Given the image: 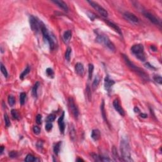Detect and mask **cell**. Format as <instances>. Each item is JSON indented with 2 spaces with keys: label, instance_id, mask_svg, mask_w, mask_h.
Masks as SVG:
<instances>
[{
  "label": "cell",
  "instance_id": "12",
  "mask_svg": "<svg viewBox=\"0 0 162 162\" xmlns=\"http://www.w3.org/2000/svg\"><path fill=\"white\" fill-rule=\"evenodd\" d=\"M115 81L111 79L109 76H106L105 79V84H104L105 89L108 91V92H110L111 88L115 84Z\"/></svg>",
  "mask_w": 162,
  "mask_h": 162
},
{
  "label": "cell",
  "instance_id": "36",
  "mask_svg": "<svg viewBox=\"0 0 162 162\" xmlns=\"http://www.w3.org/2000/svg\"><path fill=\"white\" fill-rule=\"evenodd\" d=\"M153 79L159 84L161 85L162 84V78L160 75H155L153 77Z\"/></svg>",
  "mask_w": 162,
  "mask_h": 162
},
{
  "label": "cell",
  "instance_id": "21",
  "mask_svg": "<svg viewBox=\"0 0 162 162\" xmlns=\"http://www.w3.org/2000/svg\"><path fill=\"white\" fill-rule=\"evenodd\" d=\"M30 67H29V66H27V67L25 68V69L23 71V72H22V74L20 75V79H22V80L24 79L25 76L29 74V73H30Z\"/></svg>",
  "mask_w": 162,
  "mask_h": 162
},
{
  "label": "cell",
  "instance_id": "13",
  "mask_svg": "<svg viewBox=\"0 0 162 162\" xmlns=\"http://www.w3.org/2000/svg\"><path fill=\"white\" fill-rule=\"evenodd\" d=\"M113 105L114 108L115 109V110H116V111H117L121 116H123L125 115V111H124L123 109L122 108V107L120 106V103L118 102V100H115L113 101Z\"/></svg>",
  "mask_w": 162,
  "mask_h": 162
},
{
  "label": "cell",
  "instance_id": "34",
  "mask_svg": "<svg viewBox=\"0 0 162 162\" xmlns=\"http://www.w3.org/2000/svg\"><path fill=\"white\" fill-rule=\"evenodd\" d=\"M1 71L2 74L4 75V76H5V77L7 78L8 77V72H7V69H6V68H5V66L3 65V63H1Z\"/></svg>",
  "mask_w": 162,
  "mask_h": 162
},
{
  "label": "cell",
  "instance_id": "24",
  "mask_svg": "<svg viewBox=\"0 0 162 162\" xmlns=\"http://www.w3.org/2000/svg\"><path fill=\"white\" fill-rule=\"evenodd\" d=\"M76 135V132L75 130V128L74 127V126L72 125H70V139L72 141L74 140V139L75 138Z\"/></svg>",
  "mask_w": 162,
  "mask_h": 162
},
{
  "label": "cell",
  "instance_id": "31",
  "mask_svg": "<svg viewBox=\"0 0 162 162\" xmlns=\"http://www.w3.org/2000/svg\"><path fill=\"white\" fill-rule=\"evenodd\" d=\"M93 71H94V65L93 64H89V79L91 80L92 79V76H93Z\"/></svg>",
  "mask_w": 162,
  "mask_h": 162
},
{
  "label": "cell",
  "instance_id": "20",
  "mask_svg": "<svg viewBox=\"0 0 162 162\" xmlns=\"http://www.w3.org/2000/svg\"><path fill=\"white\" fill-rule=\"evenodd\" d=\"M61 145V142L59 141L57 143H56L53 146V151L56 155H58L60 151Z\"/></svg>",
  "mask_w": 162,
  "mask_h": 162
},
{
  "label": "cell",
  "instance_id": "8",
  "mask_svg": "<svg viewBox=\"0 0 162 162\" xmlns=\"http://www.w3.org/2000/svg\"><path fill=\"white\" fill-rule=\"evenodd\" d=\"M88 3H89L91 7H93V8H94L95 10H96V11L101 15V16H103V17H108V12H107L105 8H103L101 6H100L99 4H98L97 3H95V2L94 1H88Z\"/></svg>",
  "mask_w": 162,
  "mask_h": 162
},
{
  "label": "cell",
  "instance_id": "15",
  "mask_svg": "<svg viewBox=\"0 0 162 162\" xmlns=\"http://www.w3.org/2000/svg\"><path fill=\"white\" fill-rule=\"evenodd\" d=\"M75 72L80 76H82L84 74V66L81 63H77L75 65Z\"/></svg>",
  "mask_w": 162,
  "mask_h": 162
},
{
  "label": "cell",
  "instance_id": "30",
  "mask_svg": "<svg viewBox=\"0 0 162 162\" xmlns=\"http://www.w3.org/2000/svg\"><path fill=\"white\" fill-rule=\"evenodd\" d=\"M46 75H47V77H49L50 78H53L54 77V72L52 68H47L46 70Z\"/></svg>",
  "mask_w": 162,
  "mask_h": 162
},
{
  "label": "cell",
  "instance_id": "43",
  "mask_svg": "<svg viewBox=\"0 0 162 162\" xmlns=\"http://www.w3.org/2000/svg\"><path fill=\"white\" fill-rule=\"evenodd\" d=\"M42 144L43 143L42 142V141H38V142L37 143V148H42Z\"/></svg>",
  "mask_w": 162,
  "mask_h": 162
},
{
  "label": "cell",
  "instance_id": "6",
  "mask_svg": "<svg viewBox=\"0 0 162 162\" xmlns=\"http://www.w3.org/2000/svg\"><path fill=\"white\" fill-rule=\"evenodd\" d=\"M29 23L30 28L33 31L37 32L40 30L42 22L37 19V17H34L33 15H30L29 17Z\"/></svg>",
  "mask_w": 162,
  "mask_h": 162
},
{
  "label": "cell",
  "instance_id": "33",
  "mask_svg": "<svg viewBox=\"0 0 162 162\" xmlns=\"http://www.w3.org/2000/svg\"><path fill=\"white\" fill-rule=\"evenodd\" d=\"M99 83H100V79L98 78V77H96L93 83V86H92L93 89L94 90L98 87V86L99 85Z\"/></svg>",
  "mask_w": 162,
  "mask_h": 162
},
{
  "label": "cell",
  "instance_id": "26",
  "mask_svg": "<svg viewBox=\"0 0 162 162\" xmlns=\"http://www.w3.org/2000/svg\"><path fill=\"white\" fill-rule=\"evenodd\" d=\"M25 162H35V161H37V160L36 159V158L34 157V156L32 155L29 154V155H27L26 158H25Z\"/></svg>",
  "mask_w": 162,
  "mask_h": 162
},
{
  "label": "cell",
  "instance_id": "10",
  "mask_svg": "<svg viewBox=\"0 0 162 162\" xmlns=\"http://www.w3.org/2000/svg\"><path fill=\"white\" fill-rule=\"evenodd\" d=\"M123 17L129 22L132 23H134V24H137L139 22V19L135 16L134 14L130 13V12H126L123 14Z\"/></svg>",
  "mask_w": 162,
  "mask_h": 162
},
{
  "label": "cell",
  "instance_id": "27",
  "mask_svg": "<svg viewBox=\"0 0 162 162\" xmlns=\"http://www.w3.org/2000/svg\"><path fill=\"white\" fill-rule=\"evenodd\" d=\"M27 95L26 93H21L20 94V104L21 105H24L25 104V99H26Z\"/></svg>",
  "mask_w": 162,
  "mask_h": 162
},
{
  "label": "cell",
  "instance_id": "39",
  "mask_svg": "<svg viewBox=\"0 0 162 162\" xmlns=\"http://www.w3.org/2000/svg\"><path fill=\"white\" fill-rule=\"evenodd\" d=\"M53 128V124L51 122H47L45 125V129L47 132H49Z\"/></svg>",
  "mask_w": 162,
  "mask_h": 162
},
{
  "label": "cell",
  "instance_id": "44",
  "mask_svg": "<svg viewBox=\"0 0 162 162\" xmlns=\"http://www.w3.org/2000/svg\"><path fill=\"white\" fill-rule=\"evenodd\" d=\"M140 116L141 117V118H146L148 117V115L146 114V113H141L140 114Z\"/></svg>",
  "mask_w": 162,
  "mask_h": 162
},
{
  "label": "cell",
  "instance_id": "48",
  "mask_svg": "<svg viewBox=\"0 0 162 162\" xmlns=\"http://www.w3.org/2000/svg\"><path fill=\"white\" fill-rule=\"evenodd\" d=\"M77 162H81V161H82V162H84V160H83L82 159H81V158H79L77 159Z\"/></svg>",
  "mask_w": 162,
  "mask_h": 162
},
{
  "label": "cell",
  "instance_id": "41",
  "mask_svg": "<svg viewBox=\"0 0 162 162\" xmlns=\"http://www.w3.org/2000/svg\"><path fill=\"white\" fill-rule=\"evenodd\" d=\"M36 122L39 125L41 124V123H42V115H40V114H38L37 115V116H36Z\"/></svg>",
  "mask_w": 162,
  "mask_h": 162
},
{
  "label": "cell",
  "instance_id": "23",
  "mask_svg": "<svg viewBox=\"0 0 162 162\" xmlns=\"http://www.w3.org/2000/svg\"><path fill=\"white\" fill-rule=\"evenodd\" d=\"M112 154H113V158L115 161H120L121 159H120V157L118 156V153H117V149L115 146L113 147L112 148Z\"/></svg>",
  "mask_w": 162,
  "mask_h": 162
},
{
  "label": "cell",
  "instance_id": "22",
  "mask_svg": "<svg viewBox=\"0 0 162 162\" xmlns=\"http://www.w3.org/2000/svg\"><path fill=\"white\" fill-rule=\"evenodd\" d=\"M39 86V82H35V84H34V87L32 88V95L34 96V98H37V89H38V88Z\"/></svg>",
  "mask_w": 162,
  "mask_h": 162
},
{
  "label": "cell",
  "instance_id": "38",
  "mask_svg": "<svg viewBox=\"0 0 162 162\" xmlns=\"http://www.w3.org/2000/svg\"><path fill=\"white\" fill-rule=\"evenodd\" d=\"M56 116L54 114H50L49 115H48L47 118V122H52L54 121L55 120Z\"/></svg>",
  "mask_w": 162,
  "mask_h": 162
},
{
  "label": "cell",
  "instance_id": "5",
  "mask_svg": "<svg viewBox=\"0 0 162 162\" xmlns=\"http://www.w3.org/2000/svg\"><path fill=\"white\" fill-rule=\"evenodd\" d=\"M96 40L99 43L104 44L107 48H108L111 51H113V52L115 51L116 49H115V46L110 41V39L106 35H103L102 34L98 33L97 34V38H96Z\"/></svg>",
  "mask_w": 162,
  "mask_h": 162
},
{
  "label": "cell",
  "instance_id": "42",
  "mask_svg": "<svg viewBox=\"0 0 162 162\" xmlns=\"http://www.w3.org/2000/svg\"><path fill=\"white\" fill-rule=\"evenodd\" d=\"M146 67L148 68H150V69H154L155 70L156 68L154 67L153 66H152L151 65H150L149 63H146Z\"/></svg>",
  "mask_w": 162,
  "mask_h": 162
},
{
  "label": "cell",
  "instance_id": "2",
  "mask_svg": "<svg viewBox=\"0 0 162 162\" xmlns=\"http://www.w3.org/2000/svg\"><path fill=\"white\" fill-rule=\"evenodd\" d=\"M122 160L124 162H133L130 154V148L129 143L125 139H123L120 142Z\"/></svg>",
  "mask_w": 162,
  "mask_h": 162
},
{
  "label": "cell",
  "instance_id": "28",
  "mask_svg": "<svg viewBox=\"0 0 162 162\" xmlns=\"http://www.w3.org/2000/svg\"><path fill=\"white\" fill-rule=\"evenodd\" d=\"M11 113H12V115L13 116V118L15 120H20V116H19V113L17 112V111L16 110H12L11 111Z\"/></svg>",
  "mask_w": 162,
  "mask_h": 162
},
{
  "label": "cell",
  "instance_id": "9",
  "mask_svg": "<svg viewBox=\"0 0 162 162\" xmlns=\"http://www.w3.org/2000/svg\"><path fill=\"white\" fill-rule=\"evenodd\" d=\"M143 15H144V17H146L147 19H149L150 20V22H151L152 23H153L154 24L157 25H160L161 26V21L159 20L158 19H157L155 16H154L153 14L149 13V12H142Z\"/></svg>",
  "mask_w": 162,
  "mask_h": 162
},
{
  "label": "cell",
  "instance_id": "37",
  "mask_svg": "<svg viewBox=\"0 0 162 162\" xmlns=\"http://www.w3.org/2000/svg\"><path fill=\"white\" fill-rule=\"evenodd\" d=\"M18 152L15 151H12L9 153V156L11 158H15L18 156Z\"/></svg>",
  "mask_w": 162,
  "mask_h": 162
},
{
  "label": "cell",
  "instance_id": "16",
  "mask_svg": "<svg viewBox=\"0 0 162 162\" xmlns=\"http://www.w3.org/2000/svg\"><path fill=\"white\" fill-rule=\"evenodd\" d=\"M52 2L53 3H54V4H56L57 6H58V7H59L60 8H61L63 10H64L65 12H68V6L64 1H59V0H53Z\"/></svg>",
  "mask_w": 162,
  "mask_h": 162
},
{
  "label": "cell",
  "instance_id": "11",
  "mask_svg": "<svg viewBox=\"0 0 162 162\" xmlns=\"http://www.w3.org/2000/svg\"><path fill=\"white\" fill-rule=\"evenodd\" d=\"M64 117H65V112L63 111L62 115H61L60 117L58 118V126H59V129L60 132L62 134H64L65 128V125L64 122Z\"/></svg>",
  "mask_w": 162,
  "mask_h": 162
},
{
  "label": "cell",
  "instance_id": "17",
  "mask_svg": "<svg viewBox=\"0 0 162 162\" xmlns=\"http://www.w3.org/2000/svg\"><path fill=\"white\" fill-rule=\"evenodd\" d=\"M101 137V132L98 129H94L91 132V138L94 141H98Z\"/></svg>",
  "mask_w": 162,
  "mask_h": 162
},
{
  "label": "cell",
  "instance_id": "35",
  "mask_svg": "<svg viewBox=\"0 0 162 162\" xmlns=\"http://www.w3.org/2000/svg\"><path fill=\"white\" fill-rule=\"evenodd\" d=\"M4 118H5V125H6L7 127H9L11 125V123H10V120L9 119V117L7 114H5V115H4Z\"/></svg>",
  "mask_w": 162,
  "mask_h": 162
},
{
  "label": "cell",
  "instance_id": "1",
  "mask_svg": "<svg viewBox=\"0 0 162 162\" xmlns=\"http://www.w3.org/2000/svg\"><path fill=\"white\" fill-rule=\"evenodd\" d=\"M40 31L42 32L43 38L45 40L47 41V42L49 44V48L51 50H54L55 49V47L57 44L56 39L54 37V35L52 34L49 32L48 29L46 28V25L42 23L40 28Z\"/></svg>",
  "mask_w": 162,
  "mask_h": 162
},
{
  "label": "cell",
  "instance_id": "40",
  "mask_svg": "<svg viewBox=\"0 0 162 162\" xmlns=\"http://www.w3.org/2000/svg\"><path fill=\"white\" fill-rule=\"evenodd\" d=\"M33 132L36 135H39L40 132V129L38 126H34L33 127Z\"/></svg>",
  "mask_w": 162,
  "mask_h": 162
},
{
  "label": "cell",
  "instance_id": "32",
  "mask_svg": "<svg viewBox=\"0 0 162 162\" xmlns=\"http://www.w3.org/2000/svg\"><path fill=\"white\" fill-rule=\"evenodd\" d=\"M8 103L10 106H14L15 103V99L14 98V96H12V95H10L8 98Z\"/></svg>",
  "mask_w": 162,
  "mask_h": 162
},
{
  "label": "cell",
  "instance_id": "47",
  "mask_svg": "<svg viewBox=\"0 0 162 162\" xmlns=\"http://www.w3.org/2000/svg\"><path fill=\"white\" fill-rule=\"evenodd\" d=\"M4 149H5V148H4V146H1V153H1V155H2V154H3V151H4Z\"/></svg>",
  "mask_w": 162,
  "mask_h": 162
},
{
  "label": "cell",
  "instance_id": "7",
  "mask_svg": "<svg viewBox=\"0 0 162 162\" xmlns=\"http://www.w3.org/2000/svg\"><path fill=\"white\" fill-rule=\"evenodd\" d=\"M68 103V108H69V110L72 113V115L75 119H77L79 115V112L77 106L75 103L74 100L72 98H69Z\"/></svg>",
  "mask_w": 162,
  "mask_h": 162
},
{
  "label": "cell",
  "instance_id": "3",
  "mask_svg": "<svg viewBox=\"0 0 162 162\" xmlns=\"http://www.w3.org/2000/svg\"><path fill=\"white\" fill-rule=\"evenodd\" d=\"M122 56H123V60H124V61H125L126 65L128 66V67L130 68V69L132 70L134 72H135L137 74L140 76L141 77L143 80L146 81H149L148 75L146 73L144 72V70H142V68H141L138 67H137L131 61L129 60V58H128L126 55H125V54H122Z\"/></svg>",
  "mask_w": 162,
  "mask_h": 162
},
{
  "label": "cell",
  "instance_id": "45",
  "mask_svg": "<svg viewBox=\"0 0 162 162\" xmlns=\"http://www.w3.org/2000/svg\"><path fill=\"white\" fill-rule=\"evenodd\" d=\"M134 112L135 113H139L140 112V110H139V108H138V107H135L134 108Z\"/></svg>",
  "mask_w": 162,
  "mask_h": 162
},
{
  "label": "cell",
  "instance_id": "18",
  "mask_svg": "<svg viewBox=\"0 0 162 162\" xmlns=\"http://www.w3.org/2000/svg\"><path fill=\"white\" fill-rule=\"evenodd\" d=\"M63 40H64V41L66 43L69 42L71 37H72V31L70 30H66L65 32H64V34H63Z\"/></svg>",
  "mask_w": 162,
  "mask_h": 162
},
{
  "label": "cell",
  "instance_id": "14",
  "mask_svg": "<svg viewBox=\"0 0 162 162\" xmlns=\"http://www.w3.org/2000/svg\"><path fill=\"white\" fill-rule=\"evenodd\" d=\"M104 21L106 22V24H107V25H108L109 27H111V28H112L113 30H115V32H117V33L120 34V35H122V32L121 29H120V27H118V25H116V24H115L114 23H113L112 22H110V21H109V20H104Z\"/></svg>",
  "mask_w": 162,
  "mask_h": 162
},
{
  "label": "cell",
  "instance_id": "46",
  "mask_svg": "<svg viewBox=\"0 0 162 162\" xmlns=\"http://www.w3.org/2000/svg\"><path fill=\"white\" fill-rule=\"evenodd\" d=\"M151 49L153 51H157V48L153 45L151 46Z\"/></svg>",
  "mask_w": 162,
  "mask_h": 162
},
{
  "label": "cell",
  "instance_id": "4",
  "mask_svg": "<svg viewBox=\"0 0 162 162\" xmlns=\"http://www.w3.org/2000/svg\"><path fill=\"white\" fill-rule=\"evenodd\" d=\"M131 51L135 57L141 61H145L146 60L144 51V46L142 44H137L132 46Z\"/></svg>",
  "mask_w": 162,
  "mask_h": 162
},
{
  "label": "cell",
  "instance_id": "29",
  "mask_svg": "<svg viewBox=\"0 0 162 162\" xmlns=\"http://www.w3.org/2000/svg\"><path fill=\"white\" fill-rule=\"evenodd\" d=\"M86 96L88 98L89 101H91V88L89 86H87V88L86 89Z\"/></svg>",
  "mask_w": 162,
  "mask_h": 162
},
{
  "label": "cell",
  "instance_id": "19",
  "mask_svg": "<svg viewBox=\"0 0 162 162\" xmlns=\"http://www.w3.org/2000/svg\"><path fill=\"white\" fill-rule=\"evenodd\" d=\"M101 113L103 120H105L106 123H107L108 124L107 118H106V111H105V102H104V101H103V102H102V103H101Z\"/></svg>",
  "mask_w": 162,
  "mask_h": 162
},
{
  "label": "cell",
  "instance_id": "25",
  "mask_svg": "<svg viewBox=\"0 0 162 162\" xmlns=\"http://www.w3.org/2000/svg\"><path fill=\"white\" fill-rule=\"evenodd\" d=\"M71 54H72V49L70 47H68L66 50L65 54V58L66 60L67 61H70V60Z\"/></svg>",
  "mask_w": 162,
  "mask_h": 162
}]
</instances>
